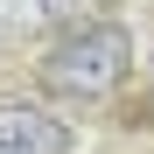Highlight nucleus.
<instances>
[{
    "instance_id": "obj_2",
    "label": "nucleus",
    "mask_w": 154,
    "mask_h": 154,
    "mask_svg": "<svg viewBox=\"0 0 154 154\" xmlns=\"http://www.w3.org/2000/svg\"><path fill=\"white\" fill-rule=\"evenodd\" d=\"M0 154H70V126L42 105H0Z\"/></svg>"
},
{
    "instance_id": "obj_1",
    "label": "nucleus",
    "mask_w": 154,
    "mask_h": 154,
    "mask_svg": "<svg viewBox=\"0 0 154 154\" xmlns=\"http://www.w3.org/2000/svg\"><path fill=\"white\" fill-rule=\"evenodd\" d=\"M126 70H133V35L112 21H84L42 56V84L56 98H105L126 84Z\"/></svg>"
},
{
    "instance_id": "obj_3",
    "label": "nucleus",
    "mask_w": 154,
    "mask_h": 154,
    "mask_svg": "<svg viewBox=\"0 0 154 154\" xmlns=\"http://www.w3.org/2000/svg\"><path fill=\"white\" fill-rule=\"evenodd\" d=\"M112 0H42V21H56V28H84V21H105Z\"/></svg>"
}]
</instances>
